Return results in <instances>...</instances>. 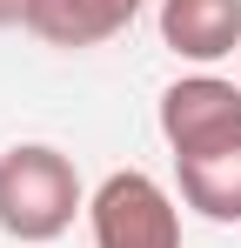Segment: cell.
Masks as SVG:
<instances>
[{"label":"cell","mask_w":241,"mask_h":248,"mask_svg":"<svg viewBox=\"0 0 241 248\" xmlns=\"http://www.w3.org/2000/svg\"><path fill=\"white\" fill-rule=\"evenodd\" d=\"M134 14H141V0H34L27 34L47 41V47L80 54V47H101V41H114V34H127Z\"/></svg>","instance_id":"obj_5"},{"label":"cell","mask_w":241,"mask_h":248,"mask_svg":"<svg viewBox=\"0 0 241 248\" xmlns=\"http://www.w3.org/2000/svg\"><path fill=\"white\" fill-rule=\"evenodd\" d=\"M27 14H34V0H0V27H27Z\"/></svg>","instance_id":"obj_7"},{"label":"cell","mask_w":241,"mask_h":248,"mask_svg":"<svg viewBox=\"0 0 241 248\" xmlns=\"http://www.w3.org/2000/svg\"><path fill=\"white\" fill-rule=\"evenodd\" d=\"M87 208L74 161L47 141H20L0 155V235L14 242H60Z\"/></svg>","instance_id":"obj_1"},{"label":"cell","mask_w":241,"mask_h":248,"mask_svg":"<svg viewBox=\"0 0 241 248\" xmlns=\"http://www.w3.org/2000/svg\"><path fill=\"white\" fill-rule=\"evenodd\" d=\"M181 174V202L208 215V221H241V141L214 148V155H195V161H174Z\"/></svg>","instance_id":"obj_6"},{"label":"cell","mask_w":241,"mask_h":248,"mask_svg":"<svg viewBox=\"0 0 241 248\" xmlns=\"http://www.w3.org/2000/svg\"><path fill=\"white\" fill-rule=\"evenodd\" d=\"M161 141L174 148V161L241 141V87L221 74H181L161 94Z\"/></svg>","instance_id":"obj_3"},{"label":"cell","mask_w":241,"mask_h":248,"mask_svg":"<svg viewBox=\"0 0 241 248\" xmlns=\"http://www.w3.org/2000/svg\"><path fill=\"white\" fill-rule=\"evenodd\" d=\"M94 248H181V208L141 168H114L94 195H87Z\"/></svg>","instance_id":"obj_2"},{"label":"cell","mask_w":241,"mask_h":248,"mask_svg":"<svg viewBox=\"0 0 241 248\" xmlns=\"http://www.w3.org/2000/svg\"><path fill=\"white\" fill-rule=\"evenodd\" d=\"M161 47L181 61H228L241 47V0H161Z\"/></svg>","instance_id":"obj_4"}]
</instances>
